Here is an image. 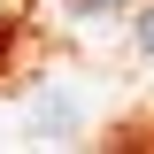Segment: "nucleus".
Returning a JSON list of instances; mask_svg holds the SVG:
<instances>
[{"label": "nucleus", "mask_w": 154, "mask_h": 154, "mask_svg": "<svg viewBox=\"0 0 154 154\" xmlns=\"http://www.w3.org/2000/svg\"><path fill=\"white\" fill-rule=\"evenodd\" d=\"M69 123H77L69 100H38V131H69Z\"/></svg>", "instance_id": "nucleus-1"}, {"label": "nucleus", "mask_w": 154, "mask_h": 154, "mask_svg": "<svg viewBox=\"0 0 154 154\" xmlns=\"http://www.w3.org/2000/svg\"><path fill=\"white\" fill-rule=\"evenodd\" d=\"M77 16H123V8H131V0H69Z\"/></svg>", "instance_id": "nucleus-2"}, {"label": "nucleus", "mask_w": 154, "mask_h": 154, "mask_svg": "<svg viewBox=\"0 0 154 154\" xmlns=\"http://www.w3.org/2000/svg\"><path fill=\"white\" fill-rule=\"evenodd\" d=\"M139 54H154V8L139 16Z\"/></svg>", "instance_id": "nucleus-3"}]
</instances>
